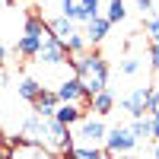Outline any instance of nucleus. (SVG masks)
Instances as JSON below:
<instances>
[{
    "label": "nucleus",
    "mask_w": 159,
    "mask_h": 159,
    "mask_svg": "<svg viewBox=\"0 0 159 159\" xmlns=\"http://www.w3.org/2000/svg\"><path fill=\"white\" fill-rule=\"evenodd\" d=\"M67 159H111L102 147H70Z\"/></svg>",
    "instance_id": "2eb2a0df"
},
{
    "label": "nucleus",
    "mask_w": 159,
    "mask_h": 159,
    "mask_svg": "<svg viewBox=\"0 0 159 159\" xmlns=\"http://www.w3.org/2000/svg\"><path fill=\"white\" fill-rule=\"evenodd\" d=\"M147 32L153 38V45H159V13H150L147 16Z\"/></svg>",
    "instance_id": "412c9836"
},
{
    "label": "nucleus",
    "mask_w": 159,
    "mask_h": 159,
    "mask_svg": "<svg viewBox=\"0 0 159 159\" xmlns=\"http://www.w3.org/2000/svg\"><path fill=\"white\" fill-rule=\"evenodd\" d=\"M0 159H10V150H3V147H0Z\"/></svg>",
    "instance_id": "cd10ccee"
},
{
    "label": "nucleus",
    "mask_w": 159,
    "mask_h": 159,
    "mask_svg": "<svg viewBox=\"0 0 159 159\" xmlns=\"http://www.w3.org/2000/svg\"><path fill=\"white\" fill-rule=\"evenodd\" d=\"M108 29H111V22L105 19L102 13H99V16H92V19L86 22V35H83V38H86V45H99L102 38L108 35Z\"/></svg>",
    "instance_id": "9d476101"
},
{
    "label": "nucleus",
    "mask_w": 159,
    "mask_h": 159,
    "mask_svg": "<svg viewBox=\"0 0 159 159\" xmlns=\"http://www.w3.org/2000/svg\"><path fill=\"white\" fill-rule=\"evenodd\" d=\"M134 150H137V137L130 134L127 124L105 130V153L108 156H124V153H134Z\"/></svg>",
    "instance_id": "39448f33"
},
{
    "label": "nucleus",
    "mask_w": 159,
    "mask_h": 159,
    "mask_svg": "<svg viewBox=\"0 0 159 159\" xmlns=\"http://www.w3.org/2000/svg\"><path fill=\"white\" fill-rule=\"evenodd\" d=\"M111 159H137L134 153H124V156H111Z\"/></svg>",
    "instance_id": "bb28decb"
},
{
    "label": "nucleus",
    "mask_w": 159,
    "mask_h": 159,
    "mask_svg": "<svg viewBox=\"0 0 159 159\" xmlns=\"http://www.w3.org/2000/svg\"><path fill=\"white\" fill-rule=\"evenodd\" d=\"M32 105H35V115L38 118H54V108H57L61 102H57V96L51 89H42V96H38Z\"/></svg>",
    "instance_id": "9b49d317"
},
{
    "label": "nucleus",
    "mask_w": 159,
    "mask_h": 159,
    "mask_svg": "<svg viewBox=\"0 0 159 159\" xmlns=\"http://www.w3.org/2000/svg\"><path fill=\"white\" fill-rule=\"evenodd\" d=\"M150 134L153 140H159V115H150Z\"/></svg>",
    "instance_id": "b1692460"
},
{
    "label": "nucleus",
    "mask_w": 159,
    "mask_h": 159,
    "mask_svg": "<svg viewBox=\"0 0 159 159\" xmlns=\"http://www.w3.org/2000/svg\"><path fill=\"white\" fill-rule=\"evenodd\" d=\"M124 16H127L124 0H108V7H105V19H108V22H121Z\"/></svg>",
    "instance_id": "6ab92c4d"
},
{
    "label": "nucleus",
    "mask_w": 159,
    "mask_h": 159,
    "mask_svg": "<svg viewBox=\"0 0 159 159\" xmlns=\"http://www.w3.org/2000/svg\"><path fill=\"white\" fill-rule=\"evenodd\" d=\"M64 51H70V54H83V48H86V38H83V32H73V35H67L64 38Z\"/></svg>",
    "instance_id": "aec40b11"
},
{
    "label": "nucleus",
    "mask_w": 159,
    "mask_h": 159,
    "mask_svg": "<svg viewBox=\"0 0 159 159\" xmlns=\"http://www.w3.org/2000/svg\"><path fill=\"white\" fill-rule=\"evenodd\" d=\"M153 159H159V143H156V153H153Z\"/></svg>",
    "instance_id": "c756f323"
},
{
    "label": "nucleus",
    "mask_w": 159,
    "mask_h": 159,
    "mask_svg": "<svg viewBox=\"0 0 159 159\" xmlns=\"http://www.w3.org/2000/svg\"><path fill=\"white\" fill-rule=\"evenodd\" d=\"M35 61L42 64V67H61V64L67 61V51H64V45L57 42V38H48V42L38 48Z\"/></svg>",
    "instance_id": "1a4fd4ad"
},
{
    "label": "nucleus",
    "mask_w": 159,
    "mask_h": 159,
    "mask_svg": "<svg viewBox=\"0 0 159 159\" xmlns=\"http://www.w3.org/2000/svg\"><path fill=\"white\" fill-rule=\"evenodd\" d=\"M89 105H92V111L102 118V115H108L115 108V96H111L108 89H102V92H96V96H89Z\"/></svg>",
    "instance_id": "ddd939ff"
},
{
    "label": "nucleus",
    "mask_w": 159,
    "mask_h": 159,
    "mask_svg": "<svg viewBox=\"0 0 159 159\" xmlns=\"http://www.w3.org/2000/svg\"><path fill=\"white\" fill-rule=\"evenodd\" d=\"M137 7L143 10V16H150L153 13V0H137Z\"/></svg>",
    "instance_id": "a878e982"
},
{
    "label": "nucleus",
    "mask_w": 159,
    "mask_h": 159,
    "mask_svg": "<svg viewBox=\"0 0 159 159\" xmlns=\"http://www.w3.org/2000/svg\"><path fill=\"white\" fill-rule=\"evenodd\" d=\"M45 25H48L51 38H57V42H64V38H67V35H73V32H76V25H73L70 19H64V16L51 19V22H45Z\"/></svg>",
    "instance_id": "4468645a"
},
{
    "label": "nucleus",
    "mask_w": 159,
    "mask_h": 159,
    "mask_svg": "<svg viewBox=\"0 0 159 159\" xmlns=\"http://www.w3.org/2000/svg\"><path fill=\"white\" fill-rule=\"evenodd\" d=\"M73 70H76V80L83 83L86 96H96V92L105 89V83H108V64H105L102 54H73Z\"/></svg>",
    "instance_id": "f03ea898"
},
{
    "label": "nucleus",
    "mask_w": 159,
    "mask_h": 159,
    "mask_svg": "<svg viewBox=\"0 0 159 159\" xmlns=\"http://www.w3.org/2000/svg\"><path fill=\"white\" fill-rule=\"evenodd\" d=\"M42 83H38V80H32V76H25V80H19V86H16V92H19V96L25 99V102H35L38 96H42Z\"/></svg>",
    "instance_id": "dca6fc26"
},
{
    "label": "nucleus",
    "mask_w": 159,
    "mask_h": 159,
    "mask_svg": "<svg viewBox=\"0 0 159 159\" xmlns=\"http://www.w3.org/2000/svg\"><path fill=\"white\" fill-rule=\"evenodd\" d=\"M150 64L153 70H159V45H150Z\"/></svg>",
    "instance_id": "393cba45"
},
{
    "label": "nucleus",
    "mask_w": 159,
    "mask_h": 159,
    "mask_svg": "<svg viewBox=\"0 0 159 159\" xmlns=\"http://www.w3.org/2000/svg\"><path fill=\"white\" fill-rule=\"evenodd\" d=\"M80 118H83V108H80V105H57V108H54V121L64 124V127L76 124Z\"/></svg>",
    "instance_id": "f8f14e48"
},
{
    "label": "nucleus",
    "mask_w": 159,
    "mask_h": 159,
    "mask_svg": "<svg viewBox=\"0 0 159 159\" xmlns=\"http://www.w3.org/2000/svg\"><path fill=\"white\" fill-rule=\"evenodd\" d=\"M22 137L32 143V147H42L48 153H67L73 147V140H70V127H64L57 124L54 118H38L32 115L29 121L22 124Z\"/></svg>",
    "instance_id": "f257e3e1"
},
{
    "label": "nucleus",
    "mask_w": 159,
    "mask_h": 159,
    "mask_svg": "<svg viewBox=\"0 0 159 159\" xmlns=\"http://www.w3.org/2000/svg\"><path fill=\"white\" fill-rule=\"evenodd\" d=\"M105 121L102 118H80L76 130H70V140L73 147H102L105 143Z\"/></svg>",
    "instance_id": "7ed1b4c3"
},
{
    "label": "nucleus",
    "mask_w": 159,
    "mask_h": 159,
    "mask_svg": "<svg viewBox=\"0 0 159 159\" xmlns=\"http://www.w3.org/2000/svg\"><path fill=\"white\" fill-rule=\"evenodd\" d=\"M150 96H153V86L147 83V86H137V89H130V96H124V111L130 115V118H143L147 115V108H150Z\"/></svg>",
    "instance_id": "0eeeda50"
},
{
    "label": "nucleus",
    "mask_w": 159,
    "mask_h": 159,
    "mask_svg": "<svg viewBox=\"0 0 159 159\" xmlns=\"http://www.w3.org/2000/svg\"><path fill=\"white\" fill-rule=\"evenodd\" d=\"M150 115H159V89H153V96H150Z\"/></svg>",
    "instance_id": "5701e85b"
},
{
    "label": "nucleus",
    "mask_w": 159,
    "mask_h": 159,
    "mask_svg": "<svg viewBox=\"0 0 159 159\" xmlns=\"http://www.w3.org/2000/svg\"><path fill=\"white\" fill-rule=\"evenodd\" d=\"M54 96H57V102H61V105H80V102H89L86 89H83V83H80L76 76L61 80V86L54 89Z\"/></svg>",
    "instance_id": "6e6552de"
},
{
    "label": "nucleus",
    "mask_w": 159,
    "mask_h": 159,
    "mask_svg": "<svg viewBox=\"0 0 159 159\" xmlns=\"http://www.w3.org/2000/svg\"><path fill=\"white\" fill-rule=\"evenodd\" d=\"M137 70H140V61H137V57H127V61L121 64V73H127V76H134Z\"/></svg>",
    "instance_id": "4be33fe9"
},
{
    "label": "nucleus",
    "mask_w": 159,
    "mask_h": 159,
    "mask_svg": "<svg viewBox=\"0 0 159 159\" xmlns=\"http://www.w3.org/2000/svg\"><path fill=\"white\" fill-rule=\"evenodd\" d=\"M61 16L76 22H89L92 16H99V0H61Z\"/></svg>",
    "instance_id": "423d86ee"
},
{
    "label": "nucleus",
    "mask_w": 159,
    "mask_h": 159,
    "mask_svg": "<svg viewBox=\"0 0 159 159\" xmlns=\"http://www.w3.org/2000/svg\"><path fill=\"white\" fill-rule=\"evenodd\" d=\"M10 159H54V156L42 147H19L16 153H10Z\"/></svg>",
    "instance_id": "a211bd4d"
},
{
    "label": "nucleus",
    "mask_w": 159,
    "mask_h": 159,
    "mask_svg": "<svg viewBox=\"0 0 159 159\" xmlns=\"http://www.w3.org/2000/svg\"><path fill=\"white\" fill-rule=\"evenodd\" d=\"M3 57H7V48H3V45H0V64H3Z\"/></svg>",
    "instance_id": "c85d7f7f"
},
{
    "label": "nucleus",
    "mask_w": 159,
    "mask_h": 159,
    "mask_svg": "<svg viewBox=\"0 0 159 159\" xmlns=\"http://www.w3.org/2000/svg\"><path fill=\"white\" fill-rule=\"evenodd\" d=\"M51 38V32H48V25H45V19H38V16H32L29 22H25V32H22V38H19V45H16V51L22 57H35L38 54V48H42L45 42Z\"/></svg>",
    "instance_id": "20e7f679"
},
{
    "label": "nucleus",
    "mask_w": 159,
    "mask_h": 159,
    "mask_svg": "<svg viewBox=\"0 0 159 159\" xmlns=\"http://www.w3.org/2000/svg\"><path fill=\"white\" fill-rule=\"evenodd\" d=\"M127 127H130V134L137 137V143L153 140V134H150V118H134V121H130Z\"/></svg>",
    "instance_id": "f3484780"
}]
</instances>
